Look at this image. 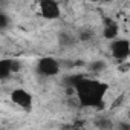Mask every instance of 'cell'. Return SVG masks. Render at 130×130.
<instances>
[{
	"label": "cell",
	"mask_w": 130,
	"mask_h": 130,
	"mask_svg": "<svg viewBox=\"0 0 130 130\" xmlns=\"http://www.w3.org/2000/svg\"><path fill=\"white\" fill-rule=\"evenodd\" d=\"M109 51L115 60L124 61L130 57V41L125 38H115V40H112Z\"/></svg>",
	"instance_id": "3"
},
{
	"label": "cell",
	"mask_w": 130,
	"mask_h": 130,
	"mask_svg": "<svg viewBox=\"0 0 130 130\" xmlns=\"http://www.w3.org/2000/svg\"><path fill=\"white\" fill-rule=\"evenodd\" d=\"M104 2H115V0H104Z\"/></svg>",
	"instance_id": "6"
},
{
	"label": "cell",
	"mask_w": 130,
	"mask_h": 130,
	"mask_svg": "<svg viewBox=\"0 0 130 130\" xmlns=\"http://www.w3.org/2000/svg\"><path fill=\"white\" fill-rule=\"evenodd\" d=\"M75 98L80 106L83 107H98L104 103L106 95L109 92V86L95 78H84L80 77L75 84Z\"/></svg>",
	"instance_id": "1"
},
{
	"label": "cell",
	"mask_w": 130,
	"mask_h": 130,
	"mask_svg": "<svg viewBox=\"0 0 130 130\" xmlns=\"http://www.w3.org/2000/svg\"><path fill=\"white\" fill-rule=\"evenodd\" d=\"M35 71L40 77H44V78L55 77L60 72V63L54 57H41L37 60Z\"/></svg>",
	"instance_id": "2"
},
{
	"label": "cell",
	"mask_w": 130,
	"mask_h": 130,
	"mask_svg": "<svg viewBox=\"0 0 130 130\" xmlns=\"http://www.w3.org/2000/svg\"><path fill=\"white\" fill-rule=\"evenodd\" d=\"M11 103L22 110H31L32 103H34V96L28 90L19 87V89H14L11 92Z\"/></svg>",
	"instance_id": "5"
},
{
	"label": "cell",
	"mask_w": 130,
	"mask_h": 130,
	"mask_svg": "<svg viewBox=\"0 0 130 130\" xmlns=\"http://www.w3.org/2000/svg\"><path fill=\"white\" fill-rule=\"evenodd\" d=\"M40 15L46 20H57L61 15V8L57 0H38Z\"/></svg>",
	"instance_id": "4"
}]
</instances>
